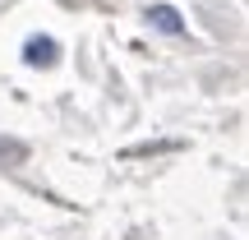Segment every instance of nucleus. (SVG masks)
I'll list each match as a JSON object with an SVG mask.
<instances>
[{"instance_id": "f257e3e1", "label": "nucleus", "mask_w": 249, "mask_h": 240, "mask_svg": "<svg viewBox=\"0 0 249 240\" xmlns=\"http://www.w3.org/2000/svg\"><path fill=\"white\" fill-rule=\"evenodd\" d=\"M23 60L33 65V70L55 65V60H60V42H55V37H28V42H23Z\"/></svg>"}, {"instance_id": "f03ea898", "label": "nucleus", "mask_w": 249, "mask_h": 240, "mask_svg": "<svg viewBox=\"0 0 249 240\" xmlns=\"http://www.w3.org/2000/svg\"><path fill=\"white\" fill-rule=\"evenodd\" d=\"M143 18H148L157 33H171V37L185 33V18H180V9H176V5H148V9H143Z\"/></svg>"}, {"instance_id": "7ed1b4c3", "label": "nucleus", "mask_w": 249, "mask_h": 240, "mask_svg": "<svg viewBox=\"0 0 249 240\" xmlns=\"http://www.w3.org/2000/svg\"><path fill=\"white\" fill-rule=\"evenodd\" d=\"M18 162V157H23V143H9V139H0V162Z\"/></svg>"}]
</instances>
